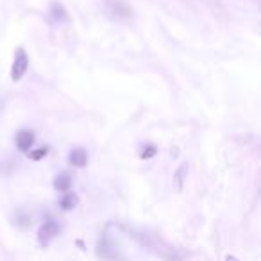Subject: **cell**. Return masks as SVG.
<instances>
[{
	"instance_id": "6da1fadb",
	"label": "cell",
	"mask_w": 261,
	"mask_h": 261,
	"mask_svg": "<svg viewBox=\"0 0 261 261\" xmlns=\"http://www.w3.org/2000/svg\"><path fill=\"white\" fill-rule=\"evenodd\" d=\"M27 68H29V58H27L25 50L20 48L16 52V58H15V63H13V68H11V77L13 81H20L23 75H25Z\"/></svg>"
},
{
	"instance_id": "7a4b0ae2",
	"label": "cell",
	"mask_w": 261,
	"mask_h": 261,
	"mask_svg": "<svg viewBox=\"0 0 261 261\" xmlns=\"http://www.w3.org/2000/svg\"><path fill=\"white\" fill-rule=\"evenodd\" d=\"M59 234V224L56 220H47L38 231V240L41 245H47L50 240H54Z\"/></svg>"
},
{
	"instance_id": "3957f363",
	"label": "cell",
	"mask_w": 261,
	"mask_h": 261,
	"mask_svg": "<svg viewBox=\"0 0 261 261\" xmlns=\"http://www.w3.org/2000/svg\"><path fill=\"white\" fill-rule=\"evenodd\" d=\"M34 145V133L29 129H22L16 133V147H18L20 150H23V152H27V150L31 149V147Z\"/></svg>"
},
{
	"instance_id": "277c9868",
	"label": "cell",
	"mask_w": 261,
	"mask_h": 261,
	"mask_svg": "<svg viewBox=\"0 0 261 261\" xmlns=\"http://www.w3.org/2000/svg\"><path fill=\"white\" fill-rule=\"evenodd\" d=\"M70 163H72L73 167H79V168L86 167V163H88V154H86V150H84V149L72 150V154H70Z\"/></svg>"
},
{
	"instance_id": "5b68a950",
	"label": "cell",
	"mask_w": 261,
	"mask_h": 261,
	"mask_svg": "<svg viewBox=\"0 0 261 261\" xmlns=\"http://www.w3.org/2000/svg\"><path fill=\"white\" fill-rule=\"evenodd\" d=\"M72 185V177L68 174H59L58 177L54 179V186L56 190H61V192H66Z\"/></svg>"
},
{
	"instance_id": "8992f818",
	"label": "cell",
	"mask_w": 261,
	"mask_h": 261,
	"mask_svg": "<svg viewBox=\"0 0 261 261\" xmlns=\"http://www.w3.org/2000/svg\"><path fill=\"white\" fill-rule=\"evenodd\" d=\"M61 207L63 210H66V211H70V210H73L75 207V204H77V197L75 195H65L61 199Z\"/></svg>"
},
{
	"instance_id": "52a82bcc",
	"label": "cell",
	"mask_w": 261,
	"mask_h": 261,
	"mask_svg": "<svg viewBox=\"0 0 261 261\" xmlns=\"http://www.w3.org/2000/svg\"><path fill=\"white\" fill-rule=\"evenodd\" d=\"M48 154V150L45 149V147H41V149H38V150H34V152H31V160H34V161H38V160H43L45 156Z\"/></svg>"
},
{
	"instance_id": "ba28073f",
	"label": "cell",
	"mask_w": 261,
	"mask_h": 261,
	"mask_svg": "<svg viewBox=\"0 0 261 261\" xmlns=\"http://www.w3.org/2000/svg\"><path fill=\"white\" fill-rule=\"evenodd\" d=\"M227 261H238L236 257H232V256H227Z\"/></svg>"
}]
</instances>
